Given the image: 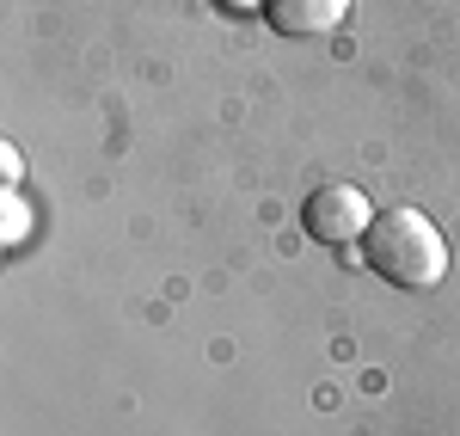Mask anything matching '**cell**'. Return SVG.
<instances>
[{
  "label": "cell",
  "instance_id": "6da1fadb",
  "mask_svg": "<svg viewBox=\"0 0 460 436\" xmlns=\"http://www.w3.org/2000/svg\"><path fill=\"white\" fill-rule=\"evenodd\" d=\"M362 258L368 271L393 283V289H436L448 277V240L424 209H387L362 234Z\"/></svg>",
  "mask_w": 460,
  "mask_h": 436
},
{
  "label": "cell",
  "instance_id": "7a4b0ae2",
  "mask_svg": "<svg viewBox=\"0 0 460 436\" xmlns=\"http://www.w3.org/2000/svg\"><path fill=\"white\" fill-rule=\"evenodd\" d=\"M375 227V209L362 197V184H319L301 203V234L319 246H356Z\"/></svg>",
  "mask_w": 460,
  "mask_h": 436
},
{
  "label": "cell",
  "instance_id": "3957f363",
  "mask_svg": "<svg viewBox=\"0 0 460 436\" xmlns=\"http://www.w3.org/2000/svg\"><path fill=\"white\" fill-rule=\"evenodd\" d=\"M350 0H264V19L283 37H325L344 25Z\"/></svg>",
  "mask_w": 460,
  "mask_h": 436
},
{
  "label": "cell",
  "instance_id": "277c9868",
  "mask_svg": "<svg viewBox=\"0 0 460 436\" xmlns=\"http://www.w3.org/2000/svg\"><path fill=\"white\" fill-rule=\"evenodd\" d=\"M0 166H6V184H19V147H0Z\"/></svg>",
  "mask_w": 460,
  "mask_h": 436
},
{
  "label": "cell",
  "instance_id": "5b68a950",
  "mask_svg": "<svg viewBox=\"0 0 460 436\" xmlns=\"http://www.w3.org/2000/svg\"><path fill=\"white\" fill-rule=\"evenodd\" d=\"M221 6H240V13H246V6H264V0H221Z\"/></svg>",
  "mask_w": 460,
  "mask_h": 436
}]
</instances>
